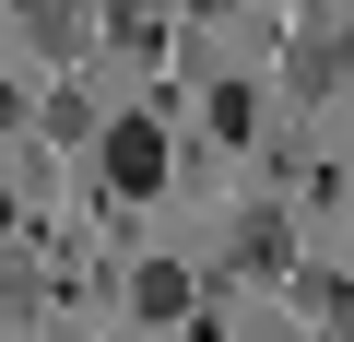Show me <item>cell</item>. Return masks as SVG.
Here are the masks:
<instances>
[{
    "label": "cell",
    "mask_w": 354,
    "mask_h": 342,
    "mask_svg": "<svg viewBox=\"0 0 354 342\" xmlns=\"http://www.w3.org/2000/svg\"><path fill=\"white\" fill-rule=\"evenodd\" d=\"M165 165H177V153H165V118H153V106H142V118H106V189H118V201H153Z\"/></svg>",
    "instance_id": "6da1fadb"
},
{
    "label": "cell",
    "mask_w": 354,
    "mask_h": 342,
    "mask_svg": "<svg viewBox=\"0 0 354 342\" xmlns=\"http://www.w3.org/2000/svg\"><path fill=\"white\" fill-rule=\"evenodd\" d=\"M283 83H295L307 106H319V95H342V83H354V24H330V12H319V24H295V48H283Z\"/></svg>",
    "instance_id": "7a4b0ae2"
},
{
    "label": "cell",
    "mask_w": 354,
    "mask_h": 342,
    "mask_svg": "<svg viewBox=\"0 0 354 342\" xmlns=\"http://www.w3.org/2000/svg\"><path fill=\"white\" fill-rule=\"evenodd\" d=\"M83 36H95V24H83V0H24V48H36V59H71Z\"/></svg>",
    "instance_id": "3957f363"
},
{
    "label": "cell",
    "mask_w": 354,
    "mask_h": 342,
    "mask_svg": "<svg viewBox=\"0 0 354 342\" xmlns=\"http://www.w3.org/2000/svg\"><path fill=\"white\" fill-rule=\"evenodd\" d=\"M130 307H142L153 330H165V319H189V272H177V260H142V272H130Z\"/></svg>",
    "instance_id": "277c9868"
},
{
    "label": "cell",
    "mask_w": 354,
    "mask_h": 342,
    "mask_svg": "<svg viewBox=\"0 0 354 342\" xmlns=\"http://www.w3.org/2000/svg\"><path fill=\"white\" fill-rule=\"evenodd\" d=\"M225 260H236V272H283V213H236Z\"/></svg>",
    "instance_id": "5b68a950"
},
{
    "label": "cell",
    "mask_w": 354,
    "mask_h": 342,
    "mask_svg": "<svg viewBox=\"0 0 354 342\" xmlns=\"http://www.w3.org/2000/svg\"><path fill=\"white\" fill-rule=\"evenodd\" d=\"M0 319H36V260L0 248Z\"/></svg>",
    "instance_id": "8992f818"
},
{
    "label": "cell",
    "mask_w": 354,
    "mask_h": 342,
    "mask_svg": "<svg viewBox=\"0 0 354 342\" xmlns=\"http://www.w3.org/2000/svg\"><path fill=\"white\" fill-rule=\"evenodd\" d=\"M213 130H225V142H248V130H260V95H248V83H225V95H213Z\"/></svg>",
    "instance_id": "52a82bcc"
},
{
    "label": "cell",
    "mask_w": 354,
    "mask_h": 342,
    "mask_svg": "<svg viewBox=\"0 0 354 342\" xmlns=\"http://www.w3.org/2000/svg\"><path fill=\"white\" fill-rule=\"evenodd\" d=\"M201 12H236V0H201Z\"/></svg>",
    "instance_id": "ba28073f"
},
{
    "label": "cell",
    "mask_w": 354,
    "mask_h": 342,
    "mask_svg": "<svg viewBox=\"0 0 354 342\" xmlns=\"http://www.w3.org/2000/svg\"><path fill=\"white\" fill-rule=\"evenodd\" d=\"M260 342H283V330H260Z\"/></svg>",
    "instance_id": "9c48e42d"
}]
</instances>
